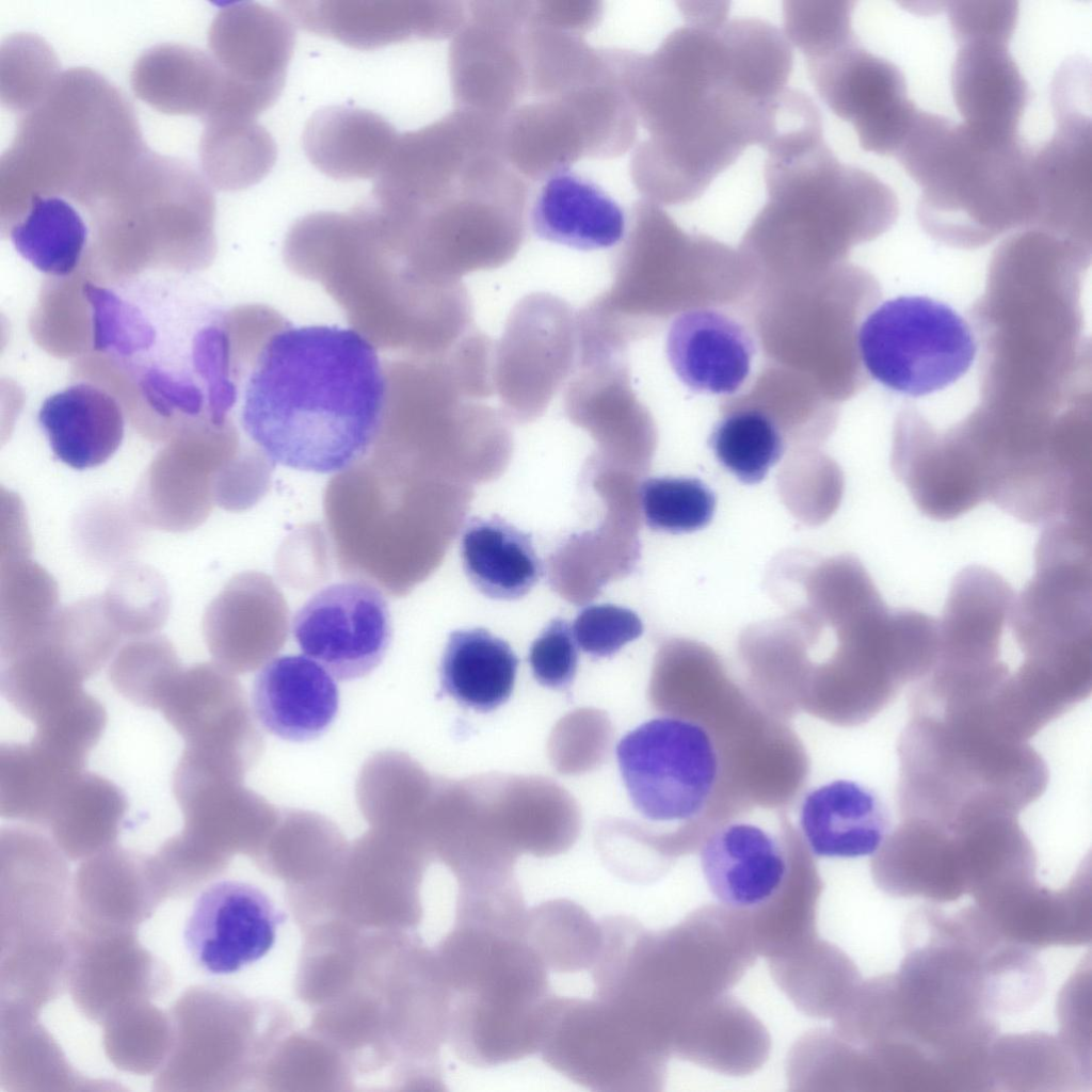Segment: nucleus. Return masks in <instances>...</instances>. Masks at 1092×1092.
Listing matches in <instances>:
<instances>
[{
  "mask_svg": "<svg viewBox=\"0 0 1092 1092\" xmlns=\"http://www.w3.org/2000/svg\"><path fill=\"white\" fill-rule=\"evenodd\" d=\"M800 825L810 851L820 857H860L876 853L888 830L886 809L863 785L837 780L809 791Z\"/></svg>",
  "mask_w": 1092,
  "mask_h": 1092,
  "instance_id": "obj_34",
  "label": "nucleus"
},
{
  "mask_svg": "<svg viewBox=\"0 0 1092 1092\" xmlns=\"http://www.w3.org/2000/svg\"><path fill=\"white\" fill-rule=\"evenodd\" d=\"M134 110L99 73L63 70L21 114L0 161V204L10 224L36 196H61L87 211L147 150Z\"/></svg>",
  "mask_w": 1092,
  "mask_h": 1092,
  "instance_id": "obj_5",
  "label": "nucleus"
},
{
  "mask_svg": "<svg viewBox=\"0 0 1092 1092\" xmlns=\"http://www.w3.org/2000/svg\"><path fill=\"white\" fill-rule=\"evenodd\" d=\"M646 525L657 531L691 532L706 527L716 510L712 491L694 478H649L639 488Z\"/></svg>",
  "mask_w": 1092,
  "mask_h": 1092,
  "instance_id": "obj_50",
  "label": "nucleus"
},
{
  "mask_svg": "<svg viewBox=\"0 0 1092 1092\" xmlns=\"http://www.w3.org/2000/svg\"><path fill=\"white\" fill-rule=\"evenodd\" d=\"M285 919V913L257 886L215 881L195 898L183 927V945L204 971L230 975L271 950Z\"/></svg>",
  "mask_w": 1092,
  "mask_h": 1092,
  "instance_id": "obj_20",
  "label": "nucleus"
},
{
  "mask_svg": "<svg viewBox=\"0 0 1092 1092\" xmlns=\"http://www.w3.org/2000/svg\"><path fill=\"white\" fill-rule=\"evenodd\" d=\"M399 138L380 114L352 106H330L311 115L302 144L320 172L335 179L376 178Z\"/></svg>",
  "mask_w": 1092,
  "mask_h": 1092,
  "instance_id": "obj_35",
  "label": "nucleus"
},
{
  "mask_svg": "<svg viewBox=\"0 0 1092 1092\" xmlns=\"http://www.w3.org/2000/svg\"><path fill=\"white\" fill-rule=\"evenodd\" d=\"M528 224L544 241L588 252L622 242L628 214L596 182L571 168L542 181L529 204Z\"/></svg>",
  "mask_w": 1092,
  "mask_h": 1092,
  "instance_id": "obj_30",
  "label": "nucleus"
},
{
  "mask_svg": "<svg viewBox=\"0 0 1092 1092\" xmlns=\"http://www.w3.org/2000/svg\"><path fill=\"white\" fill-rule=\"evenodd\" d=\"M204 123L199 156L210 186L223 191L243 190L272 170L276 144L257 119L215 118Z\"/></svg>",
  "mask_w": 1092,
  "mask_h": 1092,
  "instance_id": "obj_45",
  "label": "nucleus"
},
{
  "mask_svg": "<svg viewBox=\"0 0 1092 1092\" xmlns=\"http://www.w3.org/2000/svg\"><path fill=\"white\" fill-rule=\"evenodd\" d=\"M992 1090H1077L1091 1067L1060 1037L1046 1033L996 1038L989 1059Z\"/></svg>",
  "mask_w": 1092,
  "mask_h": 1092,
  "instance_id": "obj_40",
  "label": "nucleus"
},
{
  "mask_svg": "<svg viewBox=\"0 0 1092 1092\" xmlns=\"http://www.w3.org/2000/svg\"><path fill=\"white\" fill-rule=\"evenodd\" d=\"M1008 45L959 44L951 67V92L963 124L996 143L1019 141L1018 126L1029 99L1028 84Z\"/></svg>",
  "mask_w": 1092,
  "mask_h": 1092,
  "instance_id": "obj_25",
  "label": "nucleus"
},
{
  "mask_svg": "<svg viewBox=\"0 0 1092 1092\" xmlns=\"http://www.w3.org/2000/svg\"><path fill=\"white\" fill-rule=\"evenodd\" d=\"M898 741L902 819L951 828L1018 813L1048 784V768L1028 743L1008 740L964 713L910 711Z\"/></svg>",
  "mask_w": 1092,
  "mask_h": 1092,
  "instance_id": "obj_6",
  "label": "nucleus"
},
{
  "mask_svg": "<svg viewBox=\"0 0 1092 1092\" xmlns=\"http://www.w3.org/2000/svg\"><path fill=\"white\" fill-rule=\"evenodd\" d=\"M293 25L282 10L256 2L229 3L210 26L211 57L231 79L279 96L293 54Z\"/></svg>",
  "mask_w": 1092,
  "mask_h": 1092,
  "instance_id": "obj_26",
  "label": "nucleus"
},
{
  "mask_svg": "<svg viewBox=\"0 0 1092 1092\" xmlns=\"http://www.w3.org/2000/svg\"><path fill=\"white\" fill-rule=\"evenodd\" d=\"M181 670L176 652L162 637L138 639L117 651L108 670L113 688L132 704L159 709Z\"/></svg>",
  "mask_w": 1092,
  "mask_h": 1092,
  "instance_id": "obj_48",
  "label": "nucleus"
},
{
  "mask_svg": "<svg viewBox=\"0 0 1092 1092\" xmlns=\"http://www.w3.org/2000/svg\"><path fill=\"white\" fill-rule=\"evenodd\" d=\"M1015 594L999 574L968 565L953 578L938 620L935 665L975 670L1000 661V643Z\"/></svg>",
  "mask_w": 1092,
  "mask_h": 1092,
  "instance_id": "obj_24",
  "label": "nucleus"
},
{
  "mask_svg": "<svg viewBox=\"0 0 1092 1092\" xmlns=\"http://www.w3.org/2000/svg\"><path fill=\"white\" fill-rule=\"evenodd\" d=\"M525 931V925L460 919L455 1042L473 1066H497L539 1050L553 993Z\"/></svg>",
  "mask_w": 1092,
  "mask_h": 1092,
  "instance_id": "obj_7",
  "label": "nucleus"
},
{
  "mask_svg": "<svg viewBox=\"0 0 1092 1092\" xmlns=\"http://www.w3.org/2000/svg\"><path fill=\"white\" fill-rule=\"evenodd\" d=\"M780 493L788 509L805 524L829 518L839 505L844 477L833 462L788 463L778 476Z\"/></svg>",
  "mask_w": 1092,
  "mask_h": 1092,
  "instance_id": "obj_52",
  "label": "nucleus"
},
{
  "mask_svg": "<svg viewBox=\"0 0 1092 1092\" xmlns=\"http://www.w3.org/2000/svg\"><path fill=\"white\" fill-rule=\"evenodd\" d=\"M461 553L470 582L494 599H517L542 576L530 535L498 516L470 518L462 533Z\"/></svg>",
  "mask_w": 1092,
  "mask_h": 1092,
  "instance_id": "obj_38",
  "label": "nucleus"
},
{
  "mask_svg": "<svg viewBox=\"0 0 1092 1092\" xmlns=\"http://www.w3.org/2000/svg\"><path fill=\"white\" fill-rule=\"evenodd\" d=\"M633 807L657 822L700 816L714 788L719 761L708 732L676 717H659L626 734L616 746Z\"/></svg>",
  "mask_w": 1092,
  "mask_h": 1092,
  "instance_id": "obj_14",
  "label": "nucleus"
},
{
  "mask_svg": "<svg viewBox=\"0 0 1092 1092\" xmlns=\"http://www.w3.org/2000/svg\"><path fill=\"white\" fill-rule=\"evenodd\" d=\"M709 446L718 461L740 481L760 482L784 452V438L775 422L758 410L725 416L713 428Z\"/></svg>",
  "mask_w": 1092,
  "mask_h": 1092,
  "instance_id": "obj_47",
  "label": "nucleus"
},
{
  "mask_svg": "<svg viewBox=\"0 0 1092 1092\" xmlns=\"http://www.w3.org/2000/svg\"><path fill=\"white\" fill-rule=\"evenodd\" d=\"M135 95L168 114L216 115L228 78L211 54L190 46L163 44L146 50L131 73Z\"/></svg>",
  "mask_w": 1092,
  "mask_h": 1092,
  "instance_id": "obj_37",
  "label": "nucleus"
},
{
  "mask_svg": "<svg viewBox=\"0 0 1092 1092\" xmlns=\"http://www.w3.org/2000/svg\"><path fill=\"white\" fill-rule=\"evenodd\" d=\"M301 651L338 680L370 674L392 639L388 604L378 588L358 580L323 588L292 620Z\"/></svg>",
  "mask_w": 1092,
  "mask_h": 1092,
  "instance_id": "obj_19",
  "label": "nucleus"
},
{
  "mask_svg": "<svg viewBox=\"0 0 1092 1092\" xmlns=\"http://www.w3.org/2000/svg\"><path fill=\"white\" fill-rule=\"evenodd\" d=\"M665 352L674 373L690 389L729 395L750 374L754 343L736 320L719 310L695 308L673 320Z\"/></svg>",
  "mask_w": 1092,
  "mask_h": 1092,
  "instance_id": "obj_28",
  "label": "nucleus"
},
{
  "mask_svg": "<svg viewBox=\"0 0 1092 1092\" xmlns=\"http://www.w3.org/2000/svg\"><path fill=\"white\" fill-rule=\"evenodd\" d=\"M948 20L956 43L989 41L1009 44L1018 19L1015 1H953Z\"/></svg>",
  "mask_w": 1092,
  "mask_h": 1092,
  "instance_id": "obj_55",
  "label": "nucleus"
},
{
  "mask_svg": "<svg viewBox=\"0 0 1092 1092\" xmlns=\"http://www.w3.org/2000/svg\"><path fill=\"white\" fill-rule=\"evenodd\" d=\"M857 347L876 381L910 397L951 385L977 353L967 321L950 305L925 295H902L878 306L860 326Z\"/></svg>",
  "mask_w": 1092,
  "mask_h": 1092,
  "instance_id": "obj_11",
  "label": "nucleus"
},
{
  "mask_svg": "<svg viewBox=\"0 0 1092 1092\" xmlns=\"http://www.w3.org/2000/svg\"><path fill=\"white\" fill-rule=\"evenodd\" d=\"M500 147V125L454 109L434 123L399 134L375 178L372 200L384 210L411 215L449 195L475 163Z\"/></svg>",
  "mask_w": 1092,
  "mask_h": 1092,
  "instance_id": "obj_17",
  "label": "nucleus"
},
{
  "mask_svg": "<svg viewBox=\"0 0 1092 1092\" xmlns=\"http://www.w3.org/2000/svg\"><path fill=\"white\" fill-rule=\"evenodd\" d=\"M805 60L816 92L835 115L852 125L861 147L895 156L919 111L909 97L902 70L862 47L857 38Z\"/></svg>",
  "mask_w": 1092,
  "mask_h": 1092,
  "instance_id": "obj_18",
  "label": "nucleus"
},
{
  "mask_svg": "<svg viewBox=\"0 0 1092 1092\" xmlns=\"http://www.w3.org/2000/svg\"><path fill=\"white\" fill-rule=\"evenodd\" d=\"M237 379L232 424L271 463L339 472L376 440L385 366L352 327L296 326L272 310L243 346Z\"/></svg>",
  "mask_w": 1092,
  "mask_h": 1092,
  "instance_id": "obj_2",
  "label": "nucleus"
},
{
  "mask_svg": "<svg viewBox=\"0 0 1092 1092\" xmlns=\"http://www.w3.org/2000/svg\"><path fill=\"white\" fill-rule=\"evenodd\" d=\"M572 630L582 652L593 658H607L638 639L643 632V623L631 609L596 604L578 612Z\"/></svg>",
  "mask_w": 1092,
  "mask_h": 1092,
  "instance_id": "obj_53",
  "label": "nucleus"
},
{
  "mask_svg": "<svg viewBox=\"0 0 1092 1092\" xmlns=\"http://www.w3.org/2000/svg\"><path fill=\"white\" fill-rule=\"evenodd\" d=\"M568 419L615 448H646L652 424L638 401L624 356L577 366L564 391Z\"/></svg>",
  "mask_w": 1092,
  "mask_h": 1092,
  "instance_id": "obj_33",
  "label": "nucleus"
},
{
  "mask_svg": "<svg viewBox=\"0 0 1092 1092\" xmlns=\"http://www.w3.org/2000/svg\"><path fill=\"white\" fill-rule=\"evenodd\" d=\"M528 661L535 680L550 689L566 690L578 665L572 626L562 617L551 620L532 642Z\"/></svg>",
  "mask_w": 1092,
  "mask_h": 1092,
  "instance_id": "obj_54",
  "label": "nucleus"
},
{
  "mask_svg": "<svg viewBox=\"0 0 1092 1092\" xmlns=\"http://www.w3.org/2000/svg\"><path fill=\"white\" fill-rule=\"evenodd\" d=\"M537 1053L552 1070L593 1091H633L653 1082L659 1048L609 1002L550 998Z\"/></svg>",
  "mask_w": 1092,
  "mask_h": 1092,
  "instance_id": "obj_13",
  "label": "nucleus"
},
{
  "mask_svg": "<svg viewBox=\"0 0 1092 1092\" xmlns=\"http://www.w3.org/2000/svg\"><path fill=\"white\" fill-rule=\"evenodd\" d=\"M1071 92H1053L1056 131L1030 159L1035 214L1054 219L1089 214L1092 200L1091 119Z\"/></svg>",
  "mask_w": 1092,
  "mask_h": 1092,
  "instance_id": "obj_31",
  "label": "nucleus"
},
{
  "mask_svg": "<svg viewBox=\"0 0 1092 1092\" xmlns=\"http://www.w3.org/2000/svg\"><path fill=\"white\" fill-rule=\"evenodd\" d=\"M850 1H786L785 36L807 59L856 38Z\"/></svg>",
  "mask_w": 1092,
  "mask_h": 1092,
  "instance_id": "obj_51",
  "label": "nucleus"
},
{
  "mask_svg": "<svg viewBox=\"0 0 1092 1092\" xmlns=\"http://www.w3.org/2000/svg\"><path fill=\"white\" fill-rule=\"evenodd\" d=\"M975 905L1005 938L1032 950L1090 943V864L1059 890L1033 878L978 899Z\"/></svg>",
  "mask_w": 1092,
  "mask_h": 1092,
  "instance_id": "obj_22",
  "label": "nucleus"
},
{
  "mask_svg": "<svg viewBox=\"0 0 1092 1092\" xmlns=\"http://www.w3.org/2000/svg\"><path fill=\"white\" fill-rule=\"evenodd\" d=\"M517 667L511 646L488 630H454L440 659V692L464 707L489 712L510 698Z\"/></svg>",
  "mask_w": 1092,
  "mask_h": 1092,
  "instance_id": "obj_39",
  "label": "nucleus"
},
{
  "mask_svg": "<svg viewBox=\"0 0 1092 1092\" xmlns=\"http://www.w3.org/2000/svg\"><path fill=\"white\" fill-rule=\"evenodd\" d=\"M532 10V7H531ZM528 95L552 97L612 75L605 50L583 35L560 30L529 16L525 33Z\"/></svg>",
  "mask_w": 1092,
  "mask_h": 1092,
  "instance_id": "obj_44",
  "label": "nucleus"
},
{
  "mask_svg": "<svg viewBox=\"0 0 1092 1092\" xmlns=\"http://www.w3.org/2000/svg\"><path fill=\"white\" fill-rule=\"evenodd\" d=\"M83 770L31 740L2 744L0 815L44 829L57 801Z\"/></svg>",
  "mask_w": 1092,
  "mask_h": 1092,
  "instance_id": "obj_41",
  "label": "nucleus"
},
{
  "mask_svg": "<svg viewBox=\"0 0 1092 1092\" xmlns=\"http://www.w3.org/2000/svg\"><path fill=\"white\" fill-rule=\"evenodd\" d=\"M232 687L215 665L194 663L178 672L159 706L184 740V754L223 769L232 768Z\"/></svg>",
  "mask_w": 1092,
  "mask_h": 1092,
  "instance_id": "obj_36",
  "label": "nucleus"
},
{
  "mask_svg": "<svg viewBox=\"0 0 1092 1092\" xmlns=\"http://www.w3.org/2000/svg\"><path fill=\"white\" fill-rule=\"evenodd\" d=\"M529 203L527 180L492 151L444 199L395 218L398 247L412 272L432 283L500 268L525 241Z\"/></svg>",
  "mask_w": 1092,
  "mask_h": 1092,
  "instance_id": "obj_9",
  "label": "nucleus"
},
{
  "mask_svg": "<svg viewBox=\"0 0 1092 1092\" xmlns=\"http://www.w3.org/2000/svg\"><path fill=\"white\" fill-rule=\"evenodd\" d=\"M577 346L576 311L563 299L534 292L515 304L494 350L495 395L508 420L543 415L575 372Z\"/></svg>",
  "mask_w": 1092,
  "mask_h": 1092,
  "instance_id": "obj_15",
  "label": "nucleus"
},
{
  "mask_svg": "<svg viewBox=\"0 0 1092 1092\" xmlns=\"http://www.w3.org/2000/svg\"><path fill=\"white\" fill-rule=\"evenodd\" d=\"M37 422L54 456L83 470L107 462L125 434L121 404L103 388L79 382L48 396Z\"/></svg>",
  "mask_w": 1092,
  "mask_h": 1092,
  "instance_id": "obj_32",
  "label": "nucleus"
},
{
  "mask_svg": "<svg viewBox=\"0 0 1092 1092\" xmlns=\"http://www.w3.org/2000/svg\"><path fill=\"white\" fill-rule=\"evenodd\" d=\"M606 54L646 132L631 181L659 206L697 199L745 149L767 145L793 67L785 34L745 17L687 20L649 53Z\"/></svg>",
  "mask_w": 1092,
  "mask_h": 1092,
  "instance_id": "obj_1",
  "label": "nucleus"
},
{
  "mask_svg": "<svg viewBox=\"0 0 1092 1092\" xmlns=\"http://www.w3.org/2000/svg\"><path fill=\"white\" fill-rule=\"evenodd\" d=\"M90 229L80 208L61 196H36L10 225L16 252L37 271L66 277L79 266Z\"/></svg>",
  "mask_w": 1092,
  "mask_h": 1092,
  "instance_id": "obj_43",
  "label": "nucleus"
},
{
  "mask_svg": "<svg viewBox=\"0 0 1092 1092\" xmlns=\"http://www.w3.org/2000/svg\"><path fill=\"white\" fill-rule=\"evenodd\" d=\"M284 257L295 273L321 284L352 328L378 349L440 355L473 326L463 283L429 290L412 284L371 203L300 218L286 236Z\"/></svg>",
  "mask_w": 1092,
  "mask_h": 1092,
  "instance_id": "obj_4",
  "label": "nucleus"
},
{
  "mask_svg": "<svg viewBox=\"0 0 1092 1092\" xmlns=\"http://www.w3.org/2000/svg\"><path fill=\"white\" fill-rule=\"evenodd\" d=\"M1031 152L919 110L895 156L920 190L924 219L992 226L1035 215Z\"/></svg>",
  "mask_w": 1092,
  "mask_h": 1092,
  "instance_id": "obj_8",
  "label": "nucleus"
},
{
  "mask_svg": "<svg viewBox=\"0 0 1092 1092\" xmlns=\"http://www.w3.org/2000/svg\"><path fill=\"white\" fill-rule=\"evenodd\" d=\"M638 133L637 116L612 71L600 81L519 105L500 126V149L527 181L542 182L582 159L624 155Z\"/></svg>",
  "mask_w": 1092,
  "mask_h": 1092,
  "instance_id": "obj_10",
  "label": "nucleus"
},
{
  "mask_svg": "<svg viewBox=\"0 0 1092 1092\" xmlns=\"http://www.w3.org/2000/svg\"><path fill=\"white\" fill-rule=\"evenodd\" d=\"M93 349L133 383L150 410L183 431L235 432L234 311L183 271L154 269L111 285L85 283Z\"/></svg>",
  "mask_w": 1092,
  "mask_h": 1092,
  "instance_id": "obj_3",
  "label": "nucleus"
},
{
  "mask_svg": "<svg viewBox=\"0 0 1092 1092\" xmlns=\"http://www.w3.org/2000/svg\"><path fill=\"white\" fill-rule=\"evenodd\" d=\"M603 12L598 1L544 0L532 1L531 16L541 23L584 35L598 25Z\"/></svg>",
  "mask_w": 1092,
  "mask_h": 1092,
  "instance_id": "obj_56",
  "label": "nucleus"
},
{
  "mask_svg": "<svg viewBox=\"0 0 1092 1092\" xmlns=\"http://www.w3.org/2000/svg\"><path fill=\"white\" fill-rule=\"evenodd\" d=\"M50 46L29 33L10 36L1 47V101L21 114L35 107L61 75Z\"/></svg>",
  "mask_w": 1092,
  "mask_h": 1092,
  "instance_id": "obj_49",
  "label": "nucleus"
},
{
  "mask_svg": "<svg viewBox=\"0 0 1092 1092\" xmlns=\"http://www.w3.org/2000/svg\"><path fill=\"white\" fill-rule=\"evenodd\" d=\"M252 704L255 717L272 735L305 742L322 736L339 710L334 676L306 655H284L256 674Z\"/></svg>",
  "mask_w": 1092,
  "mask_h": 1092,
  "instance_id": "obj_27",
  "label": "nucleus"
},
{
  "mask_svg": "<svg viewBox=\"0 0 1092 1092\" xmlns=\"http://www.w3.org/2000/svg\"><path fill=\"white\" fill-rule=\"evenodd\" d=\"M128 808L127 797L112 781L81 772L57 801L44 830L71 855L110 846Z\"/></svg>",
  "mask_w": 1092,
  "mask_h": 1092,
  "instance_id": "obj_42",
  "label": "nucleus"
},
{
  "mask_svg": "<svg viewBox=\"0 0 1092 1092\" xmlns=\"http://www.w3.org/2000/svg\"><path fill=\"white\" fill-rule=\"evenodd\" d=\"M525 932L548 970L556 973L590 970L600 943L599 920L567 899L528 909Z\"/></svg>",
  "mask_w": 1092,
  "mask_h": 1092,
  "instance_id": "obj_46",
  "label": "nucleus"
},
{
  "mask_svg": "<svg viewBox=\"0 0 1092 1092\" xmlns=\"http://www.w3.org/2000/svg\"><path fill=\"white\" fill-rule=\"evenodd\" d=\"M701 866L707 885L723 904L736 910H757L770 903L784 887L788 873L786 853L769 832L751 822H732L714 831L701 848Z\"/></svg>",
  "mask_w": 1092,
  "mask_h": 1092,
  "instance_id": "obj_29",
  "label": "nucleus"
},
{
  "mask_svg": "<svg viewBox=\"0 0 1092 1092\" xmlns=\"http://www.w3.org/2000/svg\"><path fill=\"white\" fill-rule=\"evenodd\" d=\"M1034 559L1035 573L1015 596L1009 617L1024 658L1092 653L1091 529L1065 520L1045 525Z\"/></svg>",
  "mask_w": 1092,
  "mask_h": 1092,
  "instance_id": "obj_12",
  "label": "nucleus"
},
{
  "mask_svg": "<svg viewBox=\"0 0 1092 1092\" xmlns=\"http://www.w3.org/2000/svg\"><path fill=\"white\" fill-rule=\"evenodd\" d=\"M532 1H471L452 36L448 69L455 109L496 124L528 95L525 33Z\"/></svg>",
  "mask_w": 1092,
  "mask_h": 1092,
  "instance_id": "obj_16",
  "label": "nucleus"
},
{
  "mask_svg": "<svg viewBox=\"0 0 1092 1092\" xmlns=\"http://www.w3.org/2000/svg\"><path fill=\"white\" fill-rule=\"evenodd\" d=\"M872 876L886 894L950 902L968 895L959 833L920 819H902L872 860Z\"/></svg>",
  "mask_w": 1092,
  "mask_h": 1092,
  "instance_id": "obj_23",
  "label": "nucleus"
},
{
  "mask_svg": "<svg viewBox=\"0 0 1092 1092\" xmlns=\"http://www.w3.org/2000/svg\"><path fill=\"white\" fill-rule=\"evenodd\" d=\"M280 5L298 27L365 50L452 37L467 15V3L451 0H303Z\"/></svg>",
  "mask_w": 1092,
  "mask_h": 1092,
  "instance_id": "obj_21",
  "label": "nucleus"
}]
</instances>
